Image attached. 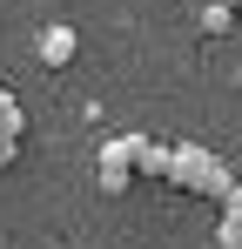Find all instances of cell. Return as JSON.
Returning <instances> with one entry per match:
<instances>
[{
    "mask_svg": "<svg viewBox=\"0 0 242 249\" xmlns=\"http://www.w3.org/2000/svg\"><path fill=\"white\" fill-rule=\"evenodd\" d=\"M215 7H229V14H236V7H242V0H215Z\"/></svg>",
    "mask_w": 242,
    "mask_h": 249,
    "instance_id": "cell-9",
    "label": "cell"
},
{
    "mask_svg": "<svg viewBox=\"0 0 242 249\" xmlns=\"http://www.w3.org/2000/svg\"><path fill=\"white\" fill-rule=\"evenodd\" d=\"M168 142H148V135H135V175H148V182H168Z\"/></svg>",
    "mask_w": 242,
    "mask_h": 249,
    "instance_id": "cell-4",
    "label": "cell"
},
{
    "mask_svg": "<svg viewBox=\"0 0 242 249\" xmlns=\"http://www.w3.org/2000/svg\"><path fill=\"white\" fill-rule=\"evenodd\" d=\"M128 182H135V135H115V142L94 148V189L101 196H128Z\"/></svg>",
    "mask_w": 242,
    "mask_h": 249,
    "instance_id": "cell-2",
    "label": "cell"
},
{
    "mask_svg": "<svg viewBox=\"0 0 242 249\" xmlns=\"http://www.w3.org/2000/svg\"><path fill=\"white\" fill-rule=\"evenodd\" d=\"M74 54H81V34L74 27H40V68H74Z\"/></svg>",
    "mask_w": 242,
    "mask_h": 249,
    "instance_id": "cell-3",
    "label": "cell"
},
{
    "mask_svg": "<svg viewBox=\"0 0 242 249\" xmlns=\"http://www.w3.org/2000/svg\"><path fill=\"white\" fill-rule=\"evenodd\" d=\"M215 249H242V182L222 196V222H215Z\"/></svg>",
    "mask_w": 242,
    "mask_h": 249,
    "instance_id": "cell-5",
    "label": "cell"
},
{
    "mask_svg": "<svg viewBox=\"0 0 242 249\" xmlns=\"http://www.w3.org/2000/svg\"><path fill=\"white\" fill-rule=\"evenodd\" d=\"M168 182L189 189V196H208V202H222V196L236 189L229 162H222L215 148H202V142H175V155H168Z\"/></svg>",
    "mask_w": 242,
    "mask_h": 249,
    "instance_id": "cell-1",
    "label": "cell"
},
{
    "mask_svg": "<svg viewBox=\"0 0 242 249\" xmlns=\"http://www.w3.org/2000/svg\"><path fill=\"white\" fill-rule=\"evenodd\" d=\"M0 135H7V142H20V135H27V115H20V101H14L7 88H0Z\"/></svg>",
    "mask_w": 242,
    "mask_h": 249,
    "instance_id": "cell-6",
    "label": "cell"
},
{
    "mask_svg": "<svg viewBox=\"0 0 242 249\" xmlns=\"http://www.w3.org/2000/svg\"><path fill=\"white\" fill-rule=\"evenodd\" d=\"M202 34H208V41H222V34H229V27H236V14H229V7H215V0H208V7H202V20H195Z\"/></svg>",
    "mask_w": 242,
    "mask_h": 249,
    "instance_id": "cell-7",
    "label": "cell"
},
{
    "mask_svg": "<svg viewBox=\"0 0 242 249\" xmlns=\"http://www.w3.org/2000/svg\"><path fill=\"white\" fill-rule=\"evenodd\" d=\"M14 155H20V142H7V135H0V175L14 168Z\"/></svg>",
    "mask_w": 242,
    "mask_h": 249,
    "instance_id": "cell-8",
    "label": "cell"
}]
</instances>
